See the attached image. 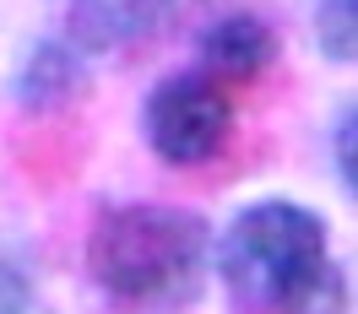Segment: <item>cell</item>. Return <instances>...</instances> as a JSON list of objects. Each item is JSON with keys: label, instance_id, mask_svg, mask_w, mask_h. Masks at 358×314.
<instances>
[{"label": "cell", "instance_id": "6da1fadb", "mask_svg": "<svg viewBox=\"0 0 358 314\" xmlns=\"http://www.w3.org/2000/svg\"><path fill=\"white\" fill-rule=\"evenodd\" d=\"M212 271L245 314H348V276L331 255V227L282 195L234 211L217 233Z\"/></svg>", "mask_w": 358, "mask_h": 314}, {"label": "cell", "instance_id": "7a4b0ae2", "mask_svg": "<svg viewBox=\"0 0 358 314\" xmlns=\"http://www.w3.org/2000/svg\"><path fill=\"white\" fill-rule=\"evenodd\" d=\"M212 227L185 206L114 201L87 227V276L98 292L136 314H169L201 298L212 271Z\"/></svg>", "mask_w": 358, "mask_h": 314}, {"label": "cell", "instance_id": "3957f363", "mask_svg": "<svg viewBox=\"0 0 358 314\" xmlns=\"http://www.w3.org/2000/svg\"><path fill=\"white\" fill-rule=\"evenodd\" d=\"M234 119H239L234 87H223L217 76H206L201 66L163 76L147 92V103H141V135H147V147L163 163H174V168L212 163L228 147Z\"/></svg>", "mask_w": 358, "mask_h": 314}, {"label": "cell", "instance_id": "277c9868", "mask_svg": "<svg viewBox=\"0 0 358 314\" xmlns=\"http://www.w3.org/2000/svg\"><path fill=\"white\" fill-rule=\"evenodd\" d=\"M196 0H71L66 11V38L87 60L98 54H136L157 44L163 33L185 22Z\"/></svg>", "mask_w": 358, "mask_h": 314}, {"label": "cell", "instance_id": "5b68a950", "mask_svg": "<svg viewBox=\"0 0 358 314\" xmlns=\"http://www.w3.org/2000/svg\"><path fill=\"white\" fill-rule=\"evenodd\" d=\"M277 60V33L255 11H228L196 38V66L223 87H245Z\"/></svg>", "mask_w": 358, "mask_h": 314}, {"label": "cell", "instance_id": "8992f818", "mask_svg": "<svg viewBox=\"0 0 358 314\" xmlns=\"http://www.w3.org/2000/svg\"><path fill=\"white\" fill-rule=\"evenodd\" d=\"M87 66L92 60L71 44L66 33H60V38H38V44L27 49V60H22V70H17L11 92H17L22 109L55 114V109H66V103H76V98L87 92Z\"/></svg>", "mask_w": 358, "mask_h": 314}, {"label": "cell", "instance_id": "52a82bcc", "mask_svg": "<svg viewBox=\"0 0 358 314\" xmlns=\"http://www.w3.org/2000/svg\"><path fill=\"white\" fill-rule=\"evenodd\" d=\"M315 49L331 66H358V0H315Z\"/></svg>", "mask_w": 358, "mask_h": 314}, {"label": "cell", "instance_id": "ba28073f", "mask_svg": "<svg viewBox=\"0 0 358 314\" xmlns=\"http://www.w3.org/2000/svg\"><path fill=\"white\" fill-rule=\"evenodd\" d=\"M0 314H55L33 282V271L17 266L11 255H0Z\"/></svg>", "mask_w": 358, "mask_h": 314}, {"label": "cell", "instance_id": "9c48e42d", "mask_svg": "<svg viewBox=\"0 0 358 314\" xmlns=\"http://www.w3.org/2000/svg\"><path fill=\"white\" fill-rule=\"evenodd\" d=\"M331 157H336V174H342V184L358 195V109L336 125V141H331Z\"/></svg>", "mask_w": 358, "mask_h": 314}]
</instances>
